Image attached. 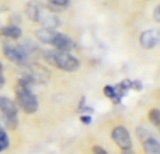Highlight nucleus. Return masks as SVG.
I'll return each instance as SVG.
<instances>
[{
	"mask_svg": "<svg viewBox=\"0 0 160 154\" xmlns=\"http://www.w3.org/2000/svg\"><path fill=\"white\" fill-rule=\"evenodd\" d=\"M25 16L34 22H39L45 28H56L61 25V20L52 11L47 10L42 4L35 2H30L25 7Z\"/></svg>",
	"mask_w": 160,
	"mask_h": 154,
	"instance_id": "obj_1",
	"label": "nucleus"
},
{
	"mask_svg": "<svg viewBox=\"0 0 160 154\" xmlns=\"http://www.w3.org/2000/svg\"><path fill=\"white\" fill-rule=\"evenodd\" d=\"M17 102L25 113H34L38 111V98L32 91V84L25 79H20L16 88Z\"/></svg>",
	"mask_w": 160,
	"mask_h": 154,
	"instance_id": "obj_2",
	"label": "nucleus"
},
{
	"mask_svg": "<svg viewBox=\"0 0 160 154\" xmlns=\"http://www.w3.org/2000/svg\"><path fill=\"white\" fill-rule=\"evenodd\" d=\"M44 59L49 65L63 70V72H76L80 67V62L70 52H63V51H45Z\"/></svg>",
	"mask_w": 160,
	"mask_h": 154,
	"instance_id": "obj_3",
	"label": "nucleus"
},
{
	"mask_svg": "<svg viewBox=\"0 0 160 154\" xmlns=\"http://www.w3.org/2000/svg\"><path fill=\"white\" fill-rule=\"evenodd\" d=\"M24 67H25V73L22 76V79L30 81L31 84H45V83H48V80H49V72L44 66L30 62Z\"/></svg>",
	"mask_w": 160,
	"mask_h": 154,
	"instance_id": "obj_4",
	"label": "nucleus"
},
{
	"mask_svg": "<svg viewBox=\"0 0 160 154\" xmlns=\"http://www.w3.org/2000/svg\"><path fill=\"white\" fill-rule=\"evenodd\" d=\"M0 112L4 116L6 123L10 128H16L17 126V121H18V108H17L16 102L13 99H10L8 97L0 95Z\"/></svg>",
	"mask_w": 160,
	"mask_h": 154,
	"instance_id": "obj_5",
	"label": "nucleus"
},
{
	"mask_svg": "<svg viewBox=\"0 0 160 154\" xmlns=\"http://www.w3.org/2000/svg\"><path fill=\"white\" fill-rule=\"evenodd\" d=\"M3 53L8 60L18 65V66H25V65L30 63V59H28V56L25 55V52L22 51V48L20 45L6 42V44H3Z\"/></svg>",
	"mask_w": 160,
	"mask_h": 154,
	"instance_id": "obj_6",
	"label": "nucleus"
},
{
	"mask_svg": "<svg viewBox=\"0 0 160 154\" xmlns=\"http://www.w3.org/2000/svg\"><path fill=\"white\" fill-rule=\"evenodd\" d=\"M111 137L115 142V144L122 150L132 149V139H131L129 130L125 126H115L111 132Z\"/></svg>",
	"mask_w": 160,
	"mask_h": 154,
	"instance_id": "obj_7",
	"label": "nucleus"
},
{
	"mask_svg": "<svg viewBox=\"0 0 160 154\" xmlns=\"http://www.w3.org/2000/svg\"><path fill=\"white\" fill-rule=\"evenodd\" d=\"M138 135L142 140V146L146 154H160V143L158 137H155L153 135H150L148 130H138Z\"/></svg>",
	"mask_w": 160,
	"mask_h": 154,
	"instance_id": "obj_8",
	"label": "nucleus"
},
{
	"mask_svg": "<svg viewBox=\"0 0 160 154\" xmlns=\"http://www.w3.org/2000/svg\"><path fill=\"white\" fill-rule=\"evenodd\" d=\"M160 41V32L158 28H153V30H146L141 34L139 36V44L143 49H153L159 45Z\"/></svg>",
	"mask_w": 160,
	"mask_h": 154,
	"instance_id": "obj_9",
	"label": "nucleus"
},
{
	"mask_svg": "<svg viewBox=\"0 0 160 154\" xmlns=\"http://www.w3.org/2000/svg\"><path fill=\"white\" fill-rule=\"evenodd\" d=\"M52 46H55V49L63 51V52H70L75 48V42L70 36L65 35L62 32H56V36L52 42Z\"/></svg>",
	"mask_w": 160,
	"mask_h": 154,
	"instance_id": "obj_10",
	"label": "nucleus"
},
{
	"mask_svg": "<svg viewBox=\"0 0 160 154\" xmlns=\"http://www.w3.org/2000/svg\"><path fill=\"white\" fill-rule=\"evenodd\" d=\"M35 36L38 41H41L42 44L47 45H52L53 39L56 36V31L52 30V28H39V30L35 31Z\"/></svg>",
	"mask_w": 160,
	"mask_h": 154,
	"instance_id": "obj_11",
	"label": "nucleus"
},
{
	"mask_svg": "<svg viewBox=\"0 0 160 154\" xmlns=\"http://www.w3.org/2000/svg\"><path fill=\"white\" fill-rule=\"evenodd\" d=\"M0 34L6 38H10V39H18L20 36L22 35V31L18 25H7V27H3L0 30Z\"/></svg>",
	"mask_w": 160,
	"mask_h": 154,
	"instance_id": "obj_12",
	"label": "nucleus"
},
{
	"mask_svg": "<svg viewBox=\"0 0 160 154\" xmlns=\"http://www.w3.org/2000/svg\"><path fill=\"white\" fill-rule=\"evenodd\" d=\"M102 91H104L105 95H107L108 98H110L111 101H114V102H119L121 101V98L124 97V94L118 90V87H114V85H105Z\"/></svg>",
	"mask_w": 160,
	"mask_h": 154,
	"instance_id": "obj_13",
	"label": "nucleus"
},
{
	"mask_svg": "<svg viewBox=\"0 0 160 154\" xmlns=\"http://www.w3.org/2000/svg\"><path fill=\"white\" fill-rule=\"evenodd\" d=\"M149 119H150V122L155 125V128L160 126V111L158 108H153V109L149 112Z\"/></svg>",
	"mask_w": 160,
	"mask_h": 154,
	"instance_id": "obj_14",
	"label": "nucleus"
},
{
	"mask_svg": "<svg viewBox=\"0 0 160 154\" xmlns=\"http://www.w3.org/2000/svg\"><path fill=\"white\" fill-rule=\"evenodd\" d=\"M8 143H10V140H8L7 133L4 132V129H3L2 126H0V152L4 150V149H7Z\"/></svg>",
	"mask_w": 160,
	"mask_h": 154,
	"instance_id": "obj_15",
	"label": "nucleus"
},
{
	"mask_svg": "<svg viewBox=\"0 0 160 154\" xmlns=\"http://www.w3.org/2000/svg\"><path fill=\"white\" fill-rule=\"evenodd\" d=\"M48 2H49L51 4L58 6V7H66V6L69 4L70 0H48Z\"/></svg>",
	"mask_w": 160,
	"mask_h": 154,
	"instance_id": "obj_16",
	"label": "nucleus"
},
{
	"mask_svg": "<svg viewBox=\"0 0 160 154\" xmlns=\"http://www.w3.org/2000/svg\"><path fill=\"white\" fill-rule=\"evenodd\" d=\"M93 154H108V153H107V150L102 149V147L94 146V147H93Z\"/></svg>",
	"mask_w": 160,
	"mask_h": 154,
	"instance_id": "obj_17",
	"label": "nucleus"
},
{
	"mask_svg": "<svg viewBox=\"0 0 160 154\" xmlns=\"http://www.w3.org/2000/svg\"><path fill=\"white\" fill-rule=\"evenodd\" d=\"M153 17H155V21H160V6H156L155 11H153Z\"/></svg>",
	"mask_w": 160,
	"mask_h": 154,
	"instance_id": "obj_18",
	"label": "nucleus"
},
{
	"mask_svg": "<svg viewBox=\"0 0 160 154\" xmlns=\"http://www.w3.org/2000/svg\"><path fill=\"white\" fill-rule=\"evenodd\" d=\"M80 121L83 122V123H86V125H88L91 122V118H90V115H82V118H80Z\"/></svg>",
	"mask_w": 160,
	"mask_h": 154,
	"instance_id": "obj_19",
	"label": "nucleus"
},
{
	"mask_svg": "<svg viewBox=\"0 0 160 154\" xmlns=\"http://www.w3.org/2000/svg\"><path fill=\"white\" fill-rule=\"evenodd\" d=\"M3 85H4V77H3L2 73H0V88H2Z\"/></svg>",
	"mask_w": 160,
	"mask_h": 154,
	"instance_id": "obj_20",
	"label": "nucleus"
},
{
	"mask_svg": "<svg viewBox=\"0 0 160 154\" xmlns=\"http://www.w3.org/2000/svg\"><path fill=\"white\" fill-rule=\"evenodd\" d=\"M122 154H135V153H132L131 150H124V153H122Z\"/></svg>",
	"mask_w": 160,
	"mask_h": 154,
	"instance_id": "obj_21",
	"label": "nucleus"
},
{
	"mask_svg": "<svg viewBox=\"0 0 160 154\" xmlns=\"http://www.w3.org/2000/svg\"><path fill=\"white\" fill-rule=\"evenodd\" d=\"M2 70H3V66H2V63H0V73H2Z\"/></svg>",
	"mask_w": 160,
	"mask_h": 154,
	"instance_id": "obj_22",
	"label": "nucleus"
}]
</instances>
